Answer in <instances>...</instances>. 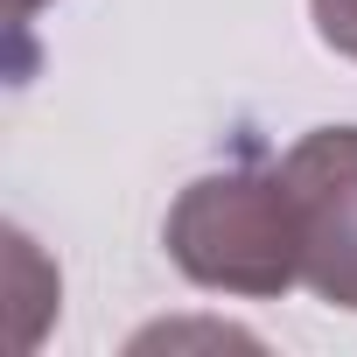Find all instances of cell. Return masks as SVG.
I'll return each instance as SVG.
<instances>
[{"label":"cell","instance_id":"cell-4","mask_svg":"<svg viewBox=\"0 0 357 357\" xmlns=\"http://www.w3.org/2000/svg\"><path fill=\"white\" fill-rule=\"evenodd\" d=\"M36 8H43V0H8V22H15V29H29V22H36Z\"/></svg>","mask_w":357,"mask_h":357},{"label":"cell","instance_id":"cell-3","mask_svg":"<svg viewBox=\"0 0 357 357\" xmlns=\"http://www.w3.org/2000/svg\"><path fill=\"white\" fill-rule=\"evenodd\" d=\"M308 15H315V36L357 63V0H308Z\"/></svg>","mask_w":357,"mask_h":357},{"label":"cell","instance_id":"cell-2","mask_svg":"<svg viewBox=\"0 0 357 357\" xmlns=\"http://www.w3.org/2000/svg\"><path fill=\"white\" fill-rule=\"evenodd\" d=\"M301 218V287L357 315V126H315L280 154Z\"/></svg>","mask_w":357,"mask_h":357},{"label":"cell","instance_id":"cell-1","mask_svg":"<svg viewBox=\"0 0 357 357\" xmlns=\"http://www.w3.org/2000/svg\"><path fill=\"white\" fill-rule=\"evenodd\" d=\"M168 259L218 294H287L301 287V218L280 161L211 168L175 197L161 225Z\"/></svg>","mask_w":357,"mask_h":357}]
</instances>
